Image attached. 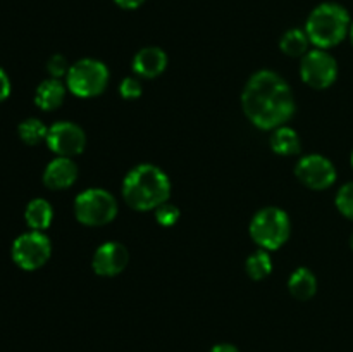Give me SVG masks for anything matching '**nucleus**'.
Listing matches in <instances>:
<instances>
[{
	"label": "nucleus",
	"mask_w": 353,
	"mask_h": 352,
	"mask_svg": "<svg viewBox=\"0 0 353 352\" xmlns=\"http://www.w3.org/2000/svg\"><path fill=\"white\" fill-rule=\"evenodd\" d=\"M179 216H181V213H179L178 206L171 204L169 200L155 209V219H157V223L161 224V226H174V224L178 223Z\"/></svg>",
	"instance_id": "22"
},
{
	"label": "nucleus",
	"mask_w": 353,
	"mask_h": 352,
	"mask_svg": "<svg viewBox=\"0 0 353 352\" xmlns=\"http://www.w3.org/2000/svg\"><path fill=\"white\" fill-rule=\"evenodd\" d=\"M168 68V55L159 47H145L133 59V71L138 78L154 79Z\"/></svg>",
	"instance_id": "13"
},
{
	"label": "nucleus",
	"mask_w": 353,
	"mask_h": 352,
	"mask_svg": "<svg viewBox=\"0 0 353 352\" xmlns=\"http://www.w3.org/2000/svg\"><path fill=\"white\" fill-rule=\"evenodd\" d=\"M210 352H240V351L231 344H217L210 349Z\"/></svg>",
	"instance_id": "27"
},
{
	"label": "nucleus",
	"mask_w": 353,
	"mask_h": 352,
	"mask_svg": "<svg viewBox=\"0 0 353 352\" xmlns=\"http://www.w3.org/2000/svg\"><path fill=\"white\" fill-rule=\"evenodd\" d=\"M114 2H116V6H119L121 9L133 10V9H138L145 0H114Z\"/></svg>",
	"instance_id": "26"
},
{
	"label": "nucleus",
	"mask_w": 353,
	"mask_h": 352,
	"mask_svg": "<svg viewBox=\"0 0 353 352\" xmlns=\"http://www.w3.org/2000/svg\"><path fill=\"white\" fill-rule=\"evenodd\" d=\"M245 269H247V275L255 282L268 278L272 271V259L269 251L259 248L254 254L248 255L247 262H245Z\"/></svg>",
	"instance_id": "19"
},
{
	"label": "nucleus",
	"mask_w": 353,
	"mask_h": 352,
	"mask_svg": "<svg viewBox=\"0 0 353 352\" xmlns=\"http://www.w3.org/2000/svg\"><path fill=\"white\" fill-rule=\"evenodd\" d=\"M288 290L296 300H309L317 292V278L309 268H296L288 278Z\"/></svg>",
	"instance_id": "17"
},
{
	"label": "nucleus",
	"mask_w": 353,
	"mask_h": 352,
	"mask_svg": "<svg viewBox=\"0 0 353 352\" xmlns=\"http://www.w3.org/2000/svg\"><path fill=\"white\" fill-rule=\"evenodd\" d=\"M24 219L30 230L33 231H45L50 228L52 221H54V209H52L50 202L47 199H33L26 206L24 211Z\"/></svg>",
	"instance_id": "15"
},
{
	"label": "nucleus",
	"mask_w": 353,
	"mask_h": 352,
	"mask_svg": "<svg viewBox=\"0 0 353 352\" xmlns=\"http://www.w3.org/2000/svg\"><path fill=\"white\" fill-rule=\"evenodd\" d=\"M47 147L57 157H74L79 155L86 147V135L79 124L72 121H57L48 126Z\"/></svg>",
	"instance_id": "9"
},
{
	"label": "nucleus",
	"mask_w": 353,
	"mask_h": 352,
	"mask_svg": "<svg viewBox=\"0 0 353 352\" xmlns=\"http://www.w3.org/2000/svg\"><path fill=\"white\" fill-rule=\"evenodd\" d=\"M171 197V179L155 164L134 166L123 182V199L134 211H155Z\"/></svg>",
	"instance_id": "2"
},
{
	"label": "nucleus",
	"mask_w": 353,
	"mask_h": 352,
	"mask_svg": "<svg viewBox=\"0 0 353 352\" xmlns=\"http://www.w3.org/2000/svg\"><path fill=\"white\" fill-rule=\"evenodd\" d=\"M250 237L259 248L278 251L288 242L292 233V221L286 211L279 207H264L257 211L250 221Z\"/></svg>",
	"instance_id": "4"
},
{
	"label": "nucleus",
	"mask_w": 353,
	"mask_h": 352,
	"mask_svg": "<svg viewBox=\"0 0 353 352\" xmlns=\"http://www.w3.org/2000/svg\"><path fill=\"white\" fill-rule=\"evenodd\" d=\"M65 93H68V86L61 81V79L48 78L45 81H41L37 86V92H34V104L37 107H40L41 110H50L59 109L62 106L65 99Z\"/></svg>",
	"instance_id": "14"
},
{
	"label": "nucleus",
	"mask_w": 353,
	"mask_h": 352,
	"mask_svg": "<svg viewBox=\"0 0 353 352\" xmlns=\"http://www.w3.org/2000/svg\"><path fill=\"white\" fill-rule=\"evenodd\" d=\"M350 247H352V251H353V233H352V237H350Z\"/></svg>",
	"instance_id": "29"
},
{
	"label": "nucleus",
	"mask_w": 353,
	"mask_h": 352,
	"mask_svg": "<svg viewBox=\"0 0 353 352\" xmlns=\"http://www.w3.org/2000/svg\"><path fill=\"white\" fill-rule=\"evenodd\" d=\"M300 76L303 83L314 90H326L336 81L338 62L333 55L323 48H312L302 57Z\"/></svg>",
	"instance_id": "8"
},
{
	"label": "nucleus",
	"mask_w": 353,
	"mask_h": 352,
	"mask_svg": "<svg viewBox=\"0 0 353 352\" xmlns=\"http://www.w3.org/2000/svg\"><path fill=\"white\" fill-rule=\"evenodd\" d=\"M334 204H336V209L340 211L347 219L353 221V182L345 183V185L338 190L336 197H334Z\"/></svg>",
	"instance_id": "21"
},
{
	"label": "nucleus",
	"mask_w": 353,
	"mask_h": 352,
	"mask_svg": "<svg viewBox=\"0 0 353 352\" xmlns=\"http://www.w3.org/2000/svg\"><path fill=\"white\" fill-rule=\"evenodd\" d=\"M78 179V166L71 157H55L43 171V183L50 190H65Z\"/></svg>",
	"instance_id": "12"
},
{
	"label": "nucleus",
	"mask_w": 353,
	"mask_h": 352,
	"mask_svg": "<svg viewBox=\"0 0 353 352\" xmlns=\"http://www.w3.org/2000/svg\"><path fill=\"white\" fill-rule=\"evenodd\" d=\"M350 14L343 6L324 2L310 12L305 24V33L316 48H333L340 45L350 33Z\"/></svg>",
	"instance_id": "3"
},
{
	"label": "nucleus",
	"mask_w": 353,
	"mask_h": 352,
	"mask_svg": "<svg viewBox=\"0 0 353 352\" xmlns=\"http://www.w3.org/2000/svg\"><path fill=\"white\" fill-rule=\"evenodd\" d=\"M74 216L85 226H103L117 216V200L103 188H86L74 199Z\"/></svg>",
	"instance_id": "6"
},
{
	"label": "nucleus",
	"mask_w": 353,
	"mask_h": 352,
	"mask_svg": "<svg viewBox=\"0 0 353 352\" xmlns=\"http://www.w3.org/2000/svg\"><path fill=\"white\" fill-rule=\"evenodd\" d=\"M109 69L99 59H81L69 68L65 86L79 99H93L105 92L109 85Z\"/></svg>",
	"instance_id": "5"
},
{
	"label": "nucleus",
	"mask_w": 353,
	"mask_h": 352,
	"mask_svg": "<svg viewBox=\"0 0 353 352\" xmlns=\"http://www.w3.org/2000/svg\"><path fill=\"white\" fill-rule=\"evenodd\" d=\"M17 133H19V138L24 144L33 147V145H38L47 140L48 128L37 117H28V119H24L17 126Z\"/></svg>",
	"instance_id": "20"
},
{
	"label": "nucleus",
	"mask_w": 353,
	"mask_h": 352,
	"mask_svg": "<svg viewBox=\"0 0 353 352\" xmlns=\"http://www.w3.org/2000/svg\"><path fill=\"white\" fill-rule=\"evenodd\" d=\"M245 116L261 130H276L293 117L295 97L288 83L274 71L262 69L245 85L241 93Z\"/></svg>",
	"instance_id": "1"
},
{
	"label": "nucleus",
	"mask_w": 353,
	"mask_h": 352,
	"mask_svg": "<svg viewBox=\"0 0 353 352\" xmlns=\"http://www.w3.org/2000/svg\"><path fill=\"white\" fill-rule=\"evenodd\" d=\"M295 175L302 185L310 190H326L334 185L338 178L336 168L327 157L321 154H307L296 162Z\"/></svg>",
	"instance_id": "10"
},
{
	"label": "nucleus",
	"mask_w": 353,
	"mask_h": 352,
	"mask_svg": "<svg viewBox=\"0 0 353 352\" xmlns=\"http://www.w3.org/2000/svg\"><path fill=\"white\" fill-rule=\"evenodd\" d=\"M119 93L123 99L126 100H137L140 99L141 93H143V86H141V81L134 76H128L121 81L119 85Z\"/></svg>",
	"instance_id": "23"
},
{
	"label": "nucleus",
	"mask_w": 353,
	"mask_h": 352,
	"mask_svg": "<svg viewBox=\"0 0 353 352\" xmlns=\"http://www.w3.org/2000/svg\"><path fill=\"white\" fill-rule=\"evenodd\" d=\"M309 45L310 40L307 37L305 30H300V28L288 30L281 37V41H279L283 54L290 55V57H303L309 52Z\"/></svg>",
	"instance_id": "18"
},
{
	"label": "nucleus",
	"mask_w": 353,
	"mask_h": 352,
	"mask_svg": "<svg viewBox=\"0 0 353 352\" xmlns=\"http://www.w3.org/2000/svg\"><path fill=\"white\" fill-rule=\"evenodd\" d=\"M69 68H71V66H69L68 59H65L64 55H61V54L52 55V57L48 59V62H47L48 75H50V78H55V79L65 78V76H68V72H69Z\"/></svg>",
	"instance_id": "24"
},
{
	"label": "nucleus",
	"mask_w": 353,
	"mask_h": 352,
	"mask_svg": "<svg viewBox=\"0 0 353 352\" xmlns=\"http://www.w3.org/2000/svg\"><path fill=\"white\" fill-rule=\"evenodd\" d=\"M10 95V79L7 76V72L0 68V102L7 99Z\"/></svg>",
	"instance_id": "25"
},
{
	"label": "nucleus",
	"mask_w": 353,
	"mask_h": 352,
	"mask_svg": "<svg viewBox=\"0 0 353 352\" xmlns=\"http://www.w3.org/2000/svg\"><path fill=\"white\" fill-rule=\"evenodd\" d=\"M271 148L274 154L283 155V157H290V155L300 154V150H302V141H300L299 133L293 128L283 124V126L272 130Z\"/></svg>",
	"instance_id": "16"
},
{
	"label": "nucleus",
	"mask_w": 353,
	"mask_h": 352,
	"mask_svg": "<svg viewBox=\"0 0 353 352\" xmlns=\"http://www.w3.org/2000/svg\"><path fill=\"white\" fill-rule=\"evenodd\" d=\"M130 261V252L119 242H105L95 251L92 259V268L95 275L112 278L126 269Z\"/></svg>",
	"instance_id": "11"
},
{
	"label": "nucleus",
	"mask_w": 353,
	"mask_h": 352,
	"mask_svg": "<svg viewBox=\"0 0 353 352\" xmlns=\"http://www.w3.org/2000/svg\"><path fill=\"white\" fill-rule=\"evenodd\" d=\"M350 38H352V43H353V23H352V26H350Z\"/></svg>",
	"instance_id": "28"
},
{
	"label": "nucleus",
	"mask_w": 353,
	"mask_h": 352,
	"mask_svg": "<svg viewBox=\"0 0 353 352\" xmlns=\"http://www.w3.org/2000/svg\"><path fill=\"white\" fill-rule=\"evenodd\" d=\"M350 162H352V168H353V150H352V157H350Z\"/></svg>",
	"instance_id": "30"
},
{
	"label": "nucleus",
	"mask_w": 353,
	"mask_h": 352,
	"mask_svg": "<svg viewBox=\"0 0 353 352\" xmlns=\"http://www.w3.org/2000/svg\"><path fill=\"white\" fill-rule=\"evenodd\" d=\"M12 261L24 271H34L47 264L52 255L50 238L43 231H26L12 242Z\"/></svg>",
	"instance_id": "7"
}]
</instances>
